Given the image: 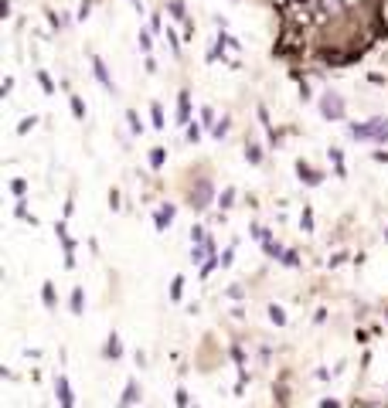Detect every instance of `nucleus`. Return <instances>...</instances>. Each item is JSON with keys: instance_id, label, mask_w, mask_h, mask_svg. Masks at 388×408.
I'll use <instances>...</instances> for the list:
<instances>
[{"instance_id": "obj_24", "label": "nucleus", "mask_w": 388, "mask_h": 408, "mask_svg": "<svg viewBox=\"0 0 388 408\" xmlns=\"http://www.w3.org/2000/svg\"><path fill=\"white\" fill-rule=\"evenodd\" d=\"M31 126H34V116H31V119H21V126H17V129H21V133H27Z\"/></svg>"}, {"instance_id": "obj_3", "label": "nucleus", "mask_w": 388, "mask_h": 408, "mask_svg": "<svg viewBox=\"0 0 388 408\" xmlns=\"http://www.w3.org/2000/svg\"><path fill=\"white\" fill-rule=\"evenodd\" d=\"M211 198H215V194H211V184H208V180H201L198 187H191V194H187L191 207H198V211H201V207H208V204H211Z\"/></svg>"}, {"instance_id": "obj_7", "label": "nucleus", "mask_w": 388, "mask_h": 408, "mask_svg": "<svg viewBox=\"0 0 388 408\" xmlns=\"http://www.w3.org/2000/svg\"><path fill=\"white\" fill-rule=\"evenodd\" d=\"M106 357H109V360L123 357V340H120V333H109V340H106Z\"/></svg>"}, {"instance_id": "obj_12", "label": "nucleus", "mask_w": 388, "mask_h": 408, "mask_svg": "<svg viewBox=\"0 0 388 408\" xmlns=\"http://www.w3.org/2000/svg\"><path fill=\"white\" fill-rule=\"evenodd\" d=\"M127 119H129V129L140 136V133H143V123H140V116H136V112H127Z\"/></svg>"}, {"instance_id": "obj_11", "label": "nucleus", "mask_w": 388, "mask_h": 408, "mask_svg": "<svg viewBox=\"0 0 388 408\" xmlns=\"http://www.w3.org/2000/svg\"><path fill=\"white\" fill-rule=\"evenodd\" d=\"M10 191H14L17 198H24V194H27V184L21 177H14V180H10Z\"/></svg>"}, {"instance_id": "obj_25", "label": "nucleus", "mask_w": 388, "mask_h": 408, "mask_svg": "<svg viewBox=\"0 0 388 408\" xmlns=\"http://www.w3.org/2000/svg\"><path fill=\"white\" fill-rule=\"evenodd\" d=\"M320 408H340V405H337L334 398H331V402H320Z\"/></svg>"}, {"instance_id": "obj_13", "label": "nucleus", "mask_w": 388, "mask_h": 408, "mask_svg": "<svg viewBox=\"0 0 388 408\" xmlns=\"http://www.w3.org/2000/svg\"><path fill=\"white\" fill-rule=\"evenodd\" d=\"M55 303H58V300H55V289H52V282H45V306H48V309H55Z\"/></svg>"}, {"instance_id": "obj_16", "label": "nucleus", "mask_w": 388, "mask_h": 408, "mask_svg": "<svg viewBox=\"0 0 388 408\" xmlns=\"http://www.w3.org/2000/svg\"><path fill=\"white\" fill-rule=\"evenodd\" d=\"M85 309V303H82V289H76L72 293V313H82Z\"/></svg>"}, {"instance_id": "obj_17", "label": "nucleus", "mask_w": 388, "mask_h": 408, "mask_svg": "<svg viewBox=\"0 0 388 408\" xmlns=\"http://www.w3.org/2000/svg\"><path fill=\"white\" fill-rule=\"evenodd\" d=\"M38 82H41V89H45V92H55V82L48 78V72H38Z\"/></svg>"}, {"instance_id": "obj_20", "label": "nucleus", "mask_w": 388, "mask_h": 408, "mask_svg": "<svg viewBox=\"0 0 388 408\" xmlns=\"http://www.w3.org/2000/svg\"><path fill=\"white\" fill-rule=\"evenodd\" d=\"M150 109H154V126H157V129H164V109H160L157 102L150 105Z\"/></svg>"}, {"instance_id": "obj_4", "label": "nucleus", "mask_w": 388, "mask_h": 408, "mask_svg": "<svg viewBox=\"0 0 388 408\" xmlns=\"http://www.w3.org/2000/svg\"><path fill=\"white\" fill-rule=\"evenodd\" d=\"M55 391H58V402H62V408H76L72 388H69V378H58V381H55Z\"/></svg>"}, {"instance_id": "obj_6", "label": "nucleus", "mask_w": 388, "mask_h": 408, "mask_svg": "<svg viewBox=\"0 0 388 408\" xmlns=\"http://www.w3.org/2000/svg\"><path fill=\"white\" fill-rule=\"evenodd\" d=\"M171 221H174V204H164V207H157V214H154V225L160 231L167 228V225H171Z\"/></svg>"}, {"instance_id": "obj_1", "label": "nucleus", "mask_w": 388, "mask_h": 408, "mask_svg": "<svg viewBox=\"0 0 388 408\" xmlns=\"http://www.w3.org/2000/svg\"><path fill=\"white\" fill-rule=\"evenodd\" d=\"M351 136L358 143H388V119L375 116V119H364V123H351Z\"/></svg>"}, {"instance_id": "obj_14", "label": "nucleus", "mask_w": 388, "mask_h": 408, "mask_svg": "<svg viewBox=\"0 0 388 408\" xmlns=\"http://www.w3.org/2000/svg\"><path fill=\"white\" fill-rule=\"evenodd\" d=\"M72 112H76V119H85V105L78 96H72Z\"/></svg>"}, {"instance_id": "obj_15", "label": "nucleus", "mask_w": 388, "mask_h": 408, "mask_svg": "<svg viewBox=\"0 0 388 408\" xmlns=\"http://www.w3.org/2000/svg\"><path fill=\"white\" fill-rule=\"evenodd\" d=\"M245 156H249L252 163H259V160H262V150H259L256 143H249V147H245Z\"/></svg>"}, {"instance_id": "obj_2", "label": "nucleus", "mask_w": 388, "mask_h": 408, "mask_svg": "<svg viewBox=\"0 0 388 408\" xmlns=\"http://www.w3.org/2000/svg\"><path fill=\"white\" fill-rule=\"evenodd\" d=\"M320 116H324V119H344V99H340V92L327 89V92L320 96Z\"/></svg>"}, {"instance_id": "obj_23", "label": "nucleus", "mask_w": 388, "mask_h": 408, "mask_svg": "<svg viewBox=\"0 0 388 408\" xmlns=\"http://www.w3.org/2000/svg\"><path fill=\"white\" fill-rule=\"evenodd\" d=\"M181 289H184V282L174 279V286H171V296H174V300H181Z\"/></svg>"}, {"instance_id": "obj_18", "label": "nucleus", "mask_w": 388, "mask_h": 408, "mask_svg": "<svg viewBox=\"0 0 388 408\" xmlns=\"http://www.w3.org/2000/svg\"><path fill=\"white\" fill-rule=\"evenodd\" d=\"M269 316H273V320H276L280 327H283V323H286V313H283V309H280V306H269Z\"/></svg>"}, {"instance_id": "obj_9", "label": "nucleus", "mask_w": 388, "mask_h": 408, "mask_svg": "<svg viewBox=\"0 0 388 408\" xmlns=\"http://www.w3.org/2000/svg\"><path fill=\"white\" fill-rule=\"evenodd\" d=\"M187 116H191V99H187V92H181V109H178V119L187 123Z\"/></svg>"}, {"instance_id": "obj_19", "label": "nucleus", "mask_w": 388, "mask_h": 408, "mask_svg": "<svg viewBox=\"0 0 388 408\" xmlns=\"http://www.w3.org/2000/svg\"><path fill=\"white\" fill-rule=\"evenodd\" d=\"M187 140H191V143H198V140H201V126H198V123H191V126H187Z\"/></svg>"}, {"instance_id": "obj_5", "label": "nucleus", "mask_w": 388, "mask_h": 408, "mask_svg": "<svg viewBox=\"0 0 388 408\" xmlns=\"http://www.w3.org/2000/svg\"><path fill=\"white\" fill-rule=\"evenodd\" d=\"M92 72H96V78L103 82V89H109V92H116V85H113V75L106 72L103 58H96V54H92Z\"/></svg>"}, {"instance_id": "obj_10", "label": "nucleus", "mask_w": 388, "mask_h": 408, "mask_svg": "<svg viewBox=\"0 0 388 408\" xmlns=\"http://www.w3.org/2000/svg\"><path fill=\"white\" fill-rule=\"evenodd\" d=\"M164 160H167V153L160 150V147H157V150H150V167H164Z\"/></svg>"}, {"instance_id": "obj_8", "label": "nucleus", "mask_w": 388, "mask_h": 408, "mask_svg": "<svg viewBox=\"0 0 388 408\" xmlns=\"http://www.w3.org/2000/svg\"><path fill=\"white\" fill-rule=\"evenodd\" d=\"M136 402H140V384L129 381L127 391H123V398H120V408H129V405H136Z\"/></svg>"}, {"instance_id": "obj_22", "label": "nucleus", "mask_w": 388, "mask_h": 408, "mask_svg": "<svg viewBox=\"0 0 388 408\" xmlns=\"http://www.w3.org/2000/svg\"><path fill=\"white\" fill-rule=\"evenodd\" d=\"M331 160H334L337 174H344V163H340V150H331Z\"/></svg>"}, {"instance_id": "obj_21", "label": "nucleus", "mask_w": 388, "mask_h": 408, "mask_svg": "<svg viewBox=\"0 0 388 408\" xmlns=\"http://www.w3.org/2000/svg\"><path fill=\"white\" fill-rule=\"evenodd\" d=\"M225 133H229V119H222V123H218V126H215V140H222V136H225Z\"/></svg>"}]
</instances>
